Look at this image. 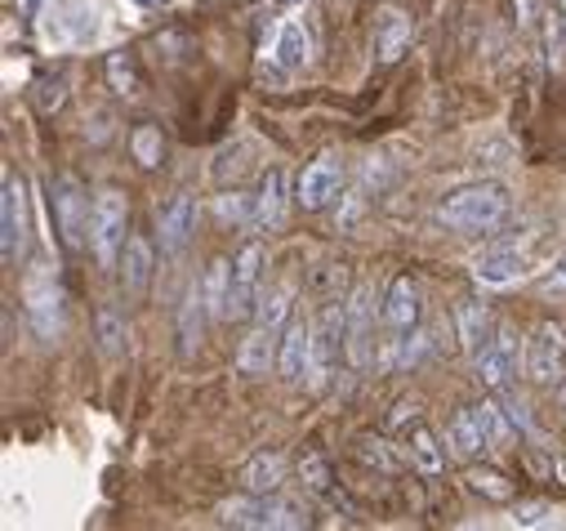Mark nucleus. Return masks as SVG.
I'll list each match as a JSON object with an SVG mask.
<instances>
[{
    "label": "nucleus",
    "mask_w": 566,
    "mask_h": 531,
    "mask_svg": "<svg viewBox=\"0 0 566 531\" xmlns=\"http://www.w3.org/2000/svg\"><path fill=\"white\" fill-rule=\"evenodd\" d=\"M94 331H98V348H103V357H116V353L125 348V317H120L112 304H103V309H98Z\"/></svg>",
    "instance_id": "2f4dec72"
},
{
    "label": "nucleus",
    "mask_w": 566,
    "mask_h": 531,
    "mask_svg": "<svg viewBox=\"0 0 566 531\" xmlns=\"http://www.w3.org/2000/svg\"><path fill=\"white\" fill-rule=\"evenodd\" d=\"M153 273H157V250L144 232H129L125 250H120V282H125V295L129 300H144L148 287H153Z\"/></svg>",
    "instance_id": "4468645a"
},
{
    "label": "nucleus",
    "mask_w": 566,
    "mask_h": 531,
    "mask_svg": "<svg viewBox=\"0 0 566 531\" xmlns=\"http://www.w3.org/2000/svg\"><path fill=\"white\" fill-rule=\"evenodd\" d=\"M219 219L223 223H254V197H241V192L219 197Z\"/></svg>",
    "instance_id": "58836bf2"
},
{
    "label": "nucleus",
    "mask_w": 566,
    "mask_h": 531,
    "mask_svg": "<svg viewBox=\"0 0 566 531\" xmlns=\"http://www.w3.org/2000/svg\"><path fill=\"white\" fill-rule=\"evenodd\" d=\"M129 153H134V162L144 166V170H157V166L166 162V139H161V125H153V121H138V125L129 129Z\"/></svg>",
    "instance_id": "cd10ccee"
},
{
    "label": "nucleus",
    "mask_w": 566,
    "mask_h": 531,
    "mask_svg": "<svg viewBox=\"0 0 566 531\" xmlns=\"http://www.w3.org/2000/svg\"><path fill=\"white\" fill-rule=\"evenodd\" d=\"M300 478H304V487L313 491V496H331L335 491V478H331V460L326 456H304L300 460Z\"/></svg>",
    "instance_id": "e433bc0d"
},
{
    "label": "nucleus",
    "mask_w": 566,
    "mask_h": 531,
    "mask_svg": "<svg viewBox=\"0 0 566 531\" xmlns=\"http://www.w3.org/2000/svg\"><path fill=\"white\" fill-rule=\"evenodd\" d=\"M134 6H144V10H161L166 0H134Z\"/></svg>",
    "instance_id": "c03bdc74"
},
{
    "label": "nucleus",
    "mask_w": 566,
    "mask_h": 531,
    "mask_svg": "<svg viewBox=\"0 0 566 531\" xmlns=\"http://www.w3.org/2000/svg\"><path fill=\"white\" fill-rule=\"evenodd\" d=\"M197 219H201L197 197H192V192H175V197L161 206V215H157V223H161V250H166V254H179V250L192 241Z\"/></svg>",
    "instance_id": "2eb2a0df"
},
{
    "label": "nucleus",
    "mask_w": 566,
    "mask_h": 531,
    "mask_svg": "<svg viewBox=\"0 0 566 531\" xmlns=\"http://www.w3.org/2000/svg\"><path fill=\"white\" fill-rule=\"evenodd\" d=\"M392 335H406V331H415V322H419V287L410 282V278H392V287H388V295H384V317H379Z\"/></svg>",
    "instance_id": "a211bd4d"
},
{
    "label": "nucleus",
    "mask_w": 566,
    "mask_h": 531,
    "mask_svg": "<svg viewBox=\"0 0 566 531\" xmlns=\"http://www.w3.org/2000/svg\"><path fill=\"white\" fill-rule=\"evenodd\" d=\"M339 184H344V162H339V153H322L317 162L304 166V175H300V184H295V201H300L304 210H322V206H331V201L339 197Z\"/></svg>",
    "instance_id": "9b49d317"
},
{
    "label": "nucleus",
    "mask_w": 566,
    "mask_h": 531,
    "mask_svg": "<svg viewBox=\"0 0 566 531\" xmlns=\"http://www.w3.org/2000/svg\"><path fill=\"white\" fill-rule=\"evenodd\" d=\"M219 522L223 527H254V531H263V496L245 491L237 500H223L219 504Z\"/></svg>",
    "instance_id": "c756f323"
},
{
    "label": "nucleus",
    "mask_w": 566,
    "mask_h": 531,
    "mask_svg": "<svg viewBox=\"0 0 566 531\" xmlns=\"http://www.w3.org/2000/svg\"><path fill=\"white\" fill-rule=\"evenodd\" d=\"M308 54H313L308 28H304L300 19H286V23L276 28V41H272V63H276L281 72H300V67L308 63Z\"/></svg>",
    "instance_id": "6ab92c4d"
},
{
    "label": "nucleus",
    "mask_w": 566,
    "mask_h": 531,
    "mask_svg": "<svg viewBox=\"0 0 566 531\" xmlns=\"http://www.w3.org/2000/svg\"><path fill=\"white\" fill-rule=\"evenodd\" d=\"M544 54H548L553 67L566 54V10L557 6V0H548V10H544Z\"/></svg>",
    "instance_id": "473e14b6"
},
{
    "label": "nucleus",
    "mask_w": 566,
    "mask_h": 531,
    "mask_svg": "<svg viewBox=\"0 0 566 531\" xmlns=\"http://www.w3.org/2000/svg\"><path fill=\"white\" fill-rule=\"evenodd\" d=\"M513 10H517V28H522V32H531V28H535V19H539L535 0H513Z\"/></svg>",
    "instance_id": "a19ab883"
},
{
    "label": "nucleus",
    "mask_w": 566,
    "mask_h": 531,
    "mask_svg": "<svg viewBox=\"0 0 566 531\" xmlns=\"http://www.w3.org/2000/svg\"><path fill=\"white\" fill-rule=\"evenodd\" d=\"M357 456H361V465H370V469H379V473H397V469H401V460L388 451L384 438H357Z\"/></svg>",
    "instance_id": "4c0bfd02"
},
{
    "label": "nucleus",
    "mask_w": 566,
    "mask_h": 531,
    "mask_svg": "<svg viewBox=\"0 0 566 531\" xmlns=\"http://www.w3.org/2000/svg\"><path fill=\"white\" fill-rule=\"evenodd\" d=\"M522 362H526V379L531 384H544V388L562 384L566 379V326L539 322L531 331V340H526Z\"/></svg>",
    "instance_id": "0eeeda50"
},
{
    "label": "nucleus",
    "mask_w": 566,
    "mask_h": 531,
    "mask_svg": "<svg viewBox=\"0 0 566 531\" xmlns=\"http://www.w3.org/2000/svg\"><path fill=\"white\" fill-rule=\"evenodd\" d=\"M263 287V246L245 241L241 254L232 259V291H228V322H241L259 309V291Z\"/></svg>",
    "instance_id": "1a4fd4ad"
},
{
    "label": "nucleus",
    "mask_w": 566,
    "mask_h": 531,
    "mask_svg": "<svg viewBox=\"0 0 566 531\" xmlns=\"http://www.w3.org/2000/svg\"><path fill=\"white\" fill-rule=\"evenodd\" d=\"M241 482H245V491H254V496H276L281 482H286V456H281V451H259V456L241 469Z\"/></svg>",
    "instance_id": "4be33fe9"
},
{
    "label": "nucleus",
    "mask_w": 566,
    "mask_h": 531,
    "mask_svg": "<svg viewBox=\"0 0 566 531\" xmlns=\"http://www.w3.org/2000/svg\"><path fill=\"white\" fill-rule=\"evenodd\" d=\"M473 371L491 393H509L513 379H517V331L513 326H495L486 348L473 357Z\"/></svg>",
    "instance_id": "9d476101"
},
{
    "label": "nucleus",
    "mask_w": 566,
    "mask_h": 531,
    "mask_svg": "<svg viewBox=\"0 0 566 531\" xmlns=\"http://www.w3.org/2000/svg\"><path fill=\"white\" fill-rule=\"evenodd\" d=\"M50 215L59 223V237L67 250H81L90 241V219H94V201L85 192V184L76 175H59L50 184Z\"/></svg>",
    "instance_id": "20e7f679"
},
{
    "label": "nucleus",
    "mask_w": 566,
    "mask_h": 531,
    "mask_svg": "<svg viewBox=\"0 0 566 531\" xmlns=\"http://www.w3.org/2000/svg\"><path fill=\"white\" fill-rule=\"evenodd\" d=\"M557 6H562V10H566V0H557Z\"/></svg>",
    "instance_id": "a18cd8bd"
},
{
    "label": "nucleus",
    "mask_w": 566,
    "mask_h": 531,
    "mask_svg": "<svg viewBox=\"0 0 566 531\" xmlns=\"http://www.w3.org/2000/svg\"><path fill=\"white\" fill-rule=\"evenodd\" d=\"M539 291H544V295H562V291H566V250H557V254L548 259V273L539 278Z\"/></svg>",
    "instance_id": "ea45409f"
},
{
    "label": "nucleus",
    "mask_w": 566,
    "mask_h": 531,
    "mask_svg": "<svg viewBox=\"0 0 566 531\" xmlns=\"http://www.w3.org/2000/svg\"><path fill=\"white\" fill-rule=\"evenodd\" d=\"M228 291H232V263H228V259H210L206 282H201L210 322H228Z\"/></svg>",
    "instance_id": "393cba45"
},
{
    "label": "nucleus",
    "mask_w": 566,
    "mask_h": 531,
    "mask_svg": "<svg viewBox=\"0 0 566 531\" xmlns=\"http://www.w3.org/2000/svg\"><path fill=\"white\" fill-rule=\"evenodd\" d=\"M291 313H295V282H276L272 291H263V295H259L254 322H259V326L281 331V326L291 322Z\"/></svg>",
    "instance_id": "a878e982"
},
{
    "label": "nucleus",
    "mask_w": 566,
    "mask_h": 531,
    "mask_svg": "<svg viewBox=\"0 0 566 531\" xmlns=\"http://www.w3.org/2000/svg\"><path fill=\"white\" fill-rule=\"evenodd\" d=\"M415 41V14L397 0H384L375 10V59L379 63H397Z\"/></svg>",
    "instance_id": "f8f14e48"
},
{
    "label": "nucleus",
    "mask_w": 566,
    "mask_h": 531,
    "mask_svg": "<svg viewBox=\"0 0 566 531\" xmlns=\"http://www.w3.org/2000/svg\"><path fill=\"white\" fill-rule=\"evenodd\" d=\"M125 232H129V201H125V192L103 188L94 197V219H90V246H94L103 269H116L120 263V250L129 241Z\"/></svg>",
    "instance_id": "7ed1b4c3"
},
{
    "label": "nucleus",
    "mask_w": 566,
    "mask_h": 531,
    "mask_svg": "<svg viewBox=\"0 0 566 531\" xmlns=\"http://www.w3.org/2000/svg\"><path fill=\"white\" fill-rule=\"evenodd\" d=\"M464 482H469L473 496H486V500H495V504L513 500V482H509L504 473H495V469H469Z\"/></svg>",
    "instance_id": "f704fd0d"
},
{
    "label": "nucleus",
    "mask_w": 566,
    "mask_h": 531,
    "mask_svg": "<svg viewBox=\"0 0 566 531\" xmlns=\"http://www.w3.org/2000/svg\"><path fill=\"white\" fill-rule=\"evenodd\" d=\"M539 513H544V504H517V522H522V527H535Z\"/></svg>",
    "instance_id": "79ce46f5"
},
{
    "label": "nucleus",
    "mask_w": 566,
    "mask_h": 531,
    "mask_svg": "<svg viewBox=\"0 0 566 531\" xmlns=\"http://www.w3.org/2000/svg\"><path fill=\"white\" fill-rule=\"evenodd\" d=\"M286 210H291V184H286V170H263L259 179V197H254V228L272 232L286 223Z\"/></svg>",
    "instance_id": "f3484780"
},
{
    "label": "nucleus",
    "mask_w": 566,
    "mask_h": 531,
    "mask_svg": "<svg viewBox=\"0 0 566 531\" xmlns=\"http://www.w3.org/2000/svg\"><path fill=\"white\" fill-rule=\"evenodd\" d=\"M308 366H313V322L304 317H291L281 326V353H276V371L286 384H304L308 379Z\"/></svg>",
    "instance_id": "ddd939ff"
},
{
    "label": "nucleus",
    "mask_w": 566,
    "mask_h": 531,
    "mask_svg": "<svg viewBox=\"0 0 566 531\" xmlns=\"http://www.w3.org/2000/svg\"><path fill=\"white\" fill-rule=\"evenodd\" d=\"M478 416H482V429H486V442H491V451H504V447L513 442V434H517V420H513V412H504L500 403H482V407H478Z\"/></svg>",
    "instance_id": "7c9ffc66"
},
{
    "label": "nucleus",
    "mask_w": 566,
    "mask_h": 531,
    "mask_svg": "<svg viewBox=\"0 0 566 531\" xmlns=\"http://www.w3.org/2000/svg\"><path fill=\"white\" fill-rule=\"evenodd\" d=\"M28 192H23V179L6 170V188H0V259L6 269H14L23 246H28Z\"/></svg>",
    "instance_id": "6e6552de"
},
{
    "label": "nucleus",
    "mask_w": 566,
    "mask_h": 531,
    "mask_svg": "<svg viewBox=\"0 0 566 531\" xmlns=\"http://www.w3.org/2000/svg\"><path fill=\"white\" fill-rule=\"evenodd\" d=\"M206 295H201V287L192 282L188 287V295H184V304H179V353L184 357H192L197 348H201V326H206Z\"/></svg>",
    "instance_id": "5701e85b"
},
{
    "label": "nucleus",
    "mask_w": 566,
    "mask_h": 531,
    "mask_svg": "<svg viewBox=\"0 0 566 531\" xmlns=\"http://www.w3.org/2000/svg\"><path fill=\"white\" fill-rule=\"evenodd\" d=\"M455 326H460V344L478 357V353L486 348V340H491V313H486V304H478V300H460V309H455Z\"/></svg>",
    "instance_id": "b1692460"
},
{
    "label": "nucleus",
    "mask_w": 566,
    "mask_h": 531,
    "mask_svg": "<svg viewBox=\"0 0 566 531\" xmlns=\"http://www.w3.org/2000/svg\"><path fill=\"white\" fill-rule=\"evenodd\" d=\"M23 304H28V322H32L36 340L54 344L63 331V295H59V282L45 263H32V273L23 282Z\"/></svg>",
    "instance_id": "423d86ee"
},
{
    "label": "nucleus",
    "mask_w": 566,
    "mask_h": 531,
    "mask_svg": "<svg viewBox=\"0 0 566 531\" xmlns=\"http://www.w3.org/2000/svg\"><path fill=\"white\" fill-rule=\"evenodd\" d=\"M32 98H36V107H41L45 116H54V112L67 103V76H63V72L36 76V81H32Z\"/></svg>",
    "instance_id": "72a5a7b5"
},
{
    "label": "nucleus",
    "mask_w": 566,
    "mask_h": 531,
    "mask_svg": "<svg viewBox=\"0 0 566 531\" xmlns=\"http://www.w3.org/2000/svg\"><path fill=\"white\" fill-rule=\"evenodd\" d=\"M509 215H513V197H509L504 184H491V179L486 184H464L438 206V223H447L451 232H464V237L495 232Z\"/></svg>",
    "instance_id": "f257e3e1"
},
{
    "label": "nucleus",
    "mask_w": 566,
    "mask_h": 531,
    "mask_svg": "<svg viewBox=\"0 0 566 531\" xmlns=\"http://www.w3.org/2000/svg\"><path fill=\"white\" fill-rule=\"evenodd\" d=\"M447 442H451V451H455L460 460H478V456H486V451H491V442H486V429H482V416H478V407H464V412H455V416H451Z\"/></svg>",
    "instance_id": "412c9836"
},
{
    "label": "nucleus",
    "mask_w": 566,
    "mask_h": 531,
    "mask_svg": "<svg viewBox=\"0 0 566 531\" xmlns=\"http://www.w3.org/2000/svg\"><path fill=\"white\" fill-rule=\"evenodd\" d=\"M276 353H281V335H276L272 326H259V322H254V331L241 340L237 371H241V375H268V366L276 362Z\"/></svg>",
    "instance_id": "aec40b11"
},
{
    "label": "nucleus",
    "mask_w": 566,
    "mask_h": 531,
    "mask_svg": "<svg viewBox=\"0 0 566 531\" xmlns=\"http://www.w3.org/2000/svg\"><path fill=\"white\" fill-rule=\"evenodd\" d=\"M339 362H348V317L344 304H326L322 317L313 322V366H308V388H331L339 375Z\"/></svg>",
    "instance_id": "f03ea898"
},
{
    "label": "nucleus",
    "mask_w": 566,
    "mask_h": 531,
    "mask_svg": "<svg viewBox=\"0 0 566 531\" xmlns=\"http://www.w3.org/2000/svg\"><path fill=\"white\" fill-rule=\"evenodd\" d=\"M406 451H410V465L423 469V473H442L447 469V451L438 447V434L423 429V425H415L406 434Z\"/></svg>",
    "instance_id": "bb28decb"
},
{
    "label": "nucleus",
    "mask_w": 566,
    "mask_h": 531,
    "mask_svg": "<svg viewBox=\"0 0 566 531\" xmlns=\"http://www.w3.org/2000/svg\"><path fill=\"white\" fill-rule=\"evenodd\" d=\"M522 273H526V250L513 246V241L482 250L478 263H473V278H478L482 287H495V291H500V287H513Z\"/></svg>",
    "instance_id": "dca6fc26"
},
{
    "label": "nucleus",
    "mask_w": 566,
    "mask_h": 531,
    "mask_svg": "<svg viewBox=\"0 0 566 531\" xmlns=\"http://www.w3.org/2000/svg\"><path fill=\"white\" fill-rule=\"evenodd\" d=\"M553 403L566 412V379H562V384H553Z\"/></svg>",
    "instance_id": "37998d69"
},
{
    "label": "nucleus",
    "mask_w": 566,
    "mask_h": 531,
    "mask_svg": "<svg viewBox=\"0 0 566 531\" xmlns=\"http://www.w3.org/2000/svg\"><path fill=\"white\" fill-rule=\"evenodd\" d=\"M107 85H112L116 94H134V90H138V67H134V54H129V50L107 54Z\"/></svg>",
    "instance_id": "c9c22d12"
},
{
    "label": "nucleus",
    "mask_w": 566,
    "mask_h": 531,
    "mask_svg": "<svg viewBox=\"0 0 566 531\" xmlns=\"http://www.w3.org/2000/svg\"><path fill=\"white\" fill-rule=\"evenodd\" d=\"M344 317H348V366L361 371L375 357V317H384V300L375 295L370 282L353 287V295L344 304Z\"/></svg>",
    "instance_id": "39448f33"
},
{
    "label": "nucleus",
    "mask_w": 566,
    "mask_h": 531,
    "mask_svg": "<svg viewBox=\"0 0 566 531\" xmlns=\"http://www.w3.org/2000/svg\"><path fill=\"white\" fill-rule=\"evenodd\" d=\"M308 527V509L286 496H263V531H300Z\"/></svg>",
    "instance_id": "c85d7f7f"
}]
</instances>
